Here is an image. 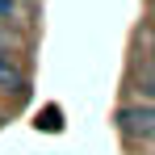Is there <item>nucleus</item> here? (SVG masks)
Here are the masks:
<instances>
[{
  "label": "nucleus",
  "mask_w": 155,
  "mask_h": 155,
  "mask_svg": "<svg viewBox=\"0 0 155 155\" xmlns=\"http://www.w3.org/2000/svg\"><path fill=\"white\" fill-rule=\"evenodd\" d=\"M117 122H122L126 134H143V138H151V134H155V109H122Z\"/></svg>",
  "instance_id": "1"
},
{
  "label": "nucleus",
  "mask_w": 155,
  "mask_h": 155,
  "mask_svg": "<svg viewBox=\"0 0 155 155\" xmlns=\"http://www.w3.org/2000/svg\"><path fill=\"white\" fill-rule=\"evenodd\" d=\"M0 88H13V92H21L25 88V71L17 67V59L13 54L0 51Z\"/></svg>",
  "instance_id": "2"
},
{
  "label": "nucleus",
  "mask_w": 155,
  "mask_h": 155,
  "mask_svg": "<svg viewBox=\"0 0 155 155\" xmlns=\"http://www.w3.org/2000/svg\"><path fill=\"white\" fill-rule=\"evenodd\" d=\"M143 92H147V97H155V71H147V76H143Z\"/></svg>",
  "instance_id": "3"
},
{
  "label": "nucleus",
  "mask_w": 155,
  "mask_h": 155,
  "mask_svg": "<svg viewBox=\"0 0 155 155\" xmlns=\"http://www.w3.org/2000/svg\"><path fill=\"white\" fill-rule=\"evenodd\" d=\"M0 17H13V0H0Z\"/></svg>",
  "instance_id": "4"
},
{
  "label": "nucleus",
  "mask_w": 155,
  "mask_h": 155,
  "mask_svg": "<svg viewBox=\"0 0 155 155\" xmlns=\"http://www.w3.org/2000/svg\"><path fill=\"white\" fill-rule=\"evenodd\" d=\"M151 54H155V38H151Z\"/></svg>",
  "instance_id": "5"
}]
</instances>
